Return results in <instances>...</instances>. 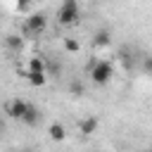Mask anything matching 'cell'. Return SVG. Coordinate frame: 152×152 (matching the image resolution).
Returning a JSON list of instances; mask_svg holds the SVG:
<instances>
[{
	"label": "cell",
	"instance_id": "7a4b0ae2",
	"mask_svg": "<svg viewBox=\"0 0 152 152\" xmlns=\"http://www.w3.org/2000/svg\"><path fill=\"white\" fill-rule=\"evenodd\" d=\"M112 76H114L112 62H107V59H95V62L90 64V78H93V83L104 86V83H109Z\"/></svg>",
	"mask_w": 152,
	"mask_h": 152
},
{
	"label": "cell",
	"instance_id": "9c48e42d",
	"mask_svg": "<svg viewBox=\"0 0 152 152\" xmlns=\"http://www.w3.org/2000/svg\"><path fill=\"white\" fill-rule=\"evenodd\" d=\"M5 43H7V48H10V50H21V45H24L21 36H17V33H10V36L5 38Z\"/></svg>",
	"mask_w": 152,
	"mask_h": 152
},
{
	"label": "cell",
	"instance_id": "7c38bea8",
	"mask_svg": "<svg viewBox=\"0 0 152 152\" xmlns=\"http://www.w3.org/2000/svg\"><path fill=\"white\" fill-rule=\"evenodd\" d=\"M64 48H66L69 52H76V50H78V40H74V38H66V40H64Z\"/></svg>",
	"mask_w": 152,
	"mask_h": 152
},
{
	"label": "cell",
	"instance_id": "5bb4252c",
	"mask_svg": "<svg viewBox=\"0 0 152 152\" xmlns=\"http://www.w3.org/2000/svg\"><path fill=\"white\" fill-rule=\"evenodd\" d=\"M71 93L81 95V93H83V86H81V83H71Z\"/></svg>",
	"mask_w": 152,
	"mask_h": 152
},
{
	"label": "cell",
	"instance_id": "3957f363",
	"mask_svg": "<svg viewBox=\"0 0 152 152\" xmlns=\"http://www.w3.org/2000/svg\"><path fill=\"white\" fill-rule=\"evenodd\" d=\"M45 26H48V17H45L43 12H33V14L24 21L26 36H40V33L45 31Z\"/></svg>",
	"mask_w": 152,
	"mask_h": 152
},
{
	"label": "cell",
	"instance_id": "8992f818",
	"mask_svg": "<svg viewBox=\"0 0 152 152\" xmlns=\"http://www.w3.org/2000/svg\"><path fill=\"white\" fill-rule=\"evenodd\" d=\"M38 121H40V109L31 104L28 112H26V116L21 119V124H26V126H38Z\"/></svg>",
	"mask_w": 152,
	"mask_h": 152
},
{
	"label": "cell",
	"instance_id": "277c9868",
	"mask_svg": "<svg viewBox=\"0 0 152 152\" xmlns=\"http://www.w3.org/2000/svg\"><path fill=\"white\" fill-rule=\"evenodd\" d=\"M28 107H31V104H28L26 100H19V97H14V100H10V102L5 104V114H7V116H12V119H19V121H21V119L26 116Z\"/></svg>",
	"mask_w": 152,
	"mask_h": 152
},
{
	"label": "cell",
	"instance_id": "4fadbf2b",
	"mask_svg": "<svg viewBox=\"0 0 152 152\" xmlns=\"http://www.w3.org/2000/svg\"><path fill=\"white\" fill-rule=\"evenodd\" d=\"M142 71L152 74V57H145V59H142Z\"/></svg>",
	"mask_w": 152,
	"mask_h": 152
},
{
	"label": "cell",
	"instance_id": "5b68a950",
	"mask_svg": "<svg viewBox=\"0 0 152 152\" xmlns=\"http://www.w3.org/2000/svg\"><path fill=\"white\" fill-rule=\"evenodd\" d=\"M109 40H112L109 28H100V31L93 33V45H95V48H104V45H109Z\"/></svg>",
	"mask_w": 152,
	"mask_h": 152
},
{
	"label": "cell",
	"instance_id": "6da1fadb",
	"mask_svg": "<svg viewBox=\"0 0 152 152\" xmlns=\"http://www.w3.org/2000/svg\"><path fill=\"white\" fill-rule=\"evenodd\" d=\"M81 19V10L76 0H62L59 10H57V21L62 26H76Z\"/></svg>",
	"mask_w": 152,
	"mask_h": 152
},
{
	"label": "cell",
	"instance_id": "9a60e30c",
	"mask_svg": "<svg viewBox=\"0 0 152 152\" xmlns=\"http://www.w3.org/2000/svg\"><path fill=\"white\" fill-rule=\"evenodd\" d=\"M28 2H31V0H17V7H19V10H26Z\"/></svg>",
	"mask_w": 152,
	"mask_h": 152
},
{
	"label": "cell",
	"instance_id": "ba28073f",
	"mask_svg": "<svg viewBox=\"0 0 152 152\" xmlns=\"http://www.w3.org/2000/svg\"><path fill=\"white\" fill-rule=\"evenodd\" d=\"M28 71H33V74H48L45 71V59L43 57H31L28 59Z\"/></svg>",
	"mask_w": 152,
	"mask_h": 152
},
{
	"label": "cell",
	"instance_id": "e0dca14e",
	"mask_svg": "<svg viewBox=\"0 0 152 152\" xmlns=\"http://www.w3.org/2000/svg\"><path fill=\"white\" fill-rule=\"evenodd\" d=\"M150 152H152V150H150Z\"/></svg>",
	"mask_w": 152,
	"mask_h": 152
},
{
	"label": "cell",
	"instance_id": "52a82bcc",
	"mask_svg": "<svg viewBox=\"0 0 152 152\" xmlns=\"http://www.w3.org/2000/svg\"><path fill=\"white\" fill-rule=\"evenodd\" d=\"M78 128H81V133H83V135H93V133L97 131V119H95V116H88V119H83V121H81V126H78Z\"/></svg>",
	"mask_w": 152,
	"mask_h": 152
},
{
	"label": "cell",
	"instance_id": "8fae6325",
	"mask_svg": "<svg viewBox=\"0 0 152 152\" xmlns=\"http://www.w3.org/2000/svg\"><path fill=\"white\" fill-rule=\"evenodd\" d=\"M26 78H28V83H31V86H43V83H45V78H48V74H33V71H28V74H26Z\"/></svg>",
	"mask_w": 152,
	"mask_h": 152
},
{
	"label": "cell",
	"instance_id": "2e32d148",
	"mask_svg": "<svg viewBox=\"0 0 152 152\" xmlns=\"http://www.w3.org/2000/svg\"><path fill=\"white\" fill-rule=\"evenodd\" d=\"M19 152H33V150H28V147H24V150H19Z\"/></svg>",
	"mask_w": 152,
	"mask_h": 152
},
{
	"label": "cell",
	"instance_id": "30bf717a",
	"mask_svg": "<svg viewBox=\"0 0 152 152\" xmlns=\"http://www.w3.org/2000/svg\"><path fill=\"white\" fill-rule=\"evenodd\" d=\"M64 135H66V131L62 124H50V138L52 140H64Z\"/></svg>",
	"mask_w": 152,
	"mask_h": 152
}]
</instances>
